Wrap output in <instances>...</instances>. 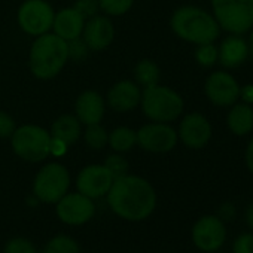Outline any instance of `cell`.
I'll return each instance as SVG.
<instances>
[{"instance_id": "cell-35", "label": "cell", "mask_w": 253, "mask_h": 253, "mask_svg": "<svg viewBox=\"0 0 253 253\" xmlns=\"http://www.w3.org/2000/svg\"><path fill=\"white\" fill-rule=\"evenodd\" d=\"M246 164H247L249 170L253 173V139H252V142L249 143L247 151H246Z\"/></svg>"}, {"instance_id": "cell-11", "label": "cell", "mask_w": 253, "mask_h": 253, "mask_svg": "<svg viewBox=\"0 0 253 253\" xmlns=\"http://www.w3.org/2000/svg\"><path fill=\"white\" fill-rule=\"evenodd\" d=\"M225 226L223 222L216 216L201 217L192 229V240L195 246L204 252L217 250L225 241Z\"/></svg>"}, {"instance_id": "cell-30", "label": "cell", "mask_w": 253, "mask_h": 253, "mask_svg": "<svg viewBox=\"0 0 253 253\" xmlns=\"http://www.w3.org/2000/svg\"><path fill=\"white\" fill-rule=\"evenodd\" d=\"M100 5H98V0H78L75 9L84 17V18H89L94 17L98 11Z\"/></svg>"}, {"instance_id": "cell-5", "label": "cell", "mask_w": 253, "mask_h": 253, "mask_svg": "<svg viewBox=\"0 0 253 253\" xmlns=\"http://www.w3.org/2000/svg\"><path fill=\"white\" fill-rule=\"evenodd\" d=\"M213 11L217 24L234 35L253 26V0H213Z\"/></svg>"}, {"instance_id": "cell-13", "label": "cell", "mask_w": 253, "mask_h": 253, "mask_svg": "<svg viewBox=\"0 0 253 253\" xmlns=\"http://www.w3.org/2000/svg\"><path fill=\"white\" fill-rule=\"evenodd\" d=\"M206 94L217 106H231L240 94L237 81L225 72H216L206 82Z\"/></svg>"}, {"instance_id": "cell-24", "label": "cell", "mask_w": 253, "mask_h": 253, "mask_svg": "<svg viewBox=\"0 0 253 253\" xmlns=\"http://www.w3.org/2000/svg\"><path fill=\"white\" fill-rule=\"evenodd\" d=\"M43 253H81V249L72 237L57 235L48 241Z\"/></svg>"}, {"instance_id": "cell-15", "label": "cell", "mask_w": 253, "mask_h": 253, "mask_svg": "<svg viewBox=\"0 0 253 253\" xmlns=\"http://www.w3.org/2000/svg\"><path fill=\"white\" fill-rule=\"evenodd\" d=\"M84 42L94 51H101L113 41V27L106 17H94L84 26Z\"/></svg>"}, {"instance_id": "cell-3", "label": "cell", "mask_w": 253, "mask_h": 253, "mask_svg": "<svg viewBox=\"0 0 253 253\" xmlns=\"http://www.w3.org/2000/svg\"><path fill=\"white\" fill-rule=\"evenodd\" d=\"M171 27L179 38L197 45L211 43L219 36L217 21L207 12L192 6L176 11L171 18Z\"/></svg>"}, {"instance_id": "cell-20", "label": "cell", "mask_w": 253, "mask_h": 253, "mask_svg": "<svg viewBox=\"0 0 253 253\" xmlns=\"http://www.w3.org/2000/svg\"><path fill=\"white\" fill-rule=\"evenodd\" d=\"M79 134H81L79 119L72 115H63L54 122L51 137H54L69 146L78 140Z\"/></svg>"}, {"instance_id": "cell-29", "label": "cell", "mask_w": 253, "mask_h": 253, "mask_svg": "<svg viewBox=\"0 0 253 253\" xmlns=\"http://www.w3.org/2000/svg\"><path fill=\"white\" fill-rule=\"evenodd\" d=\"M195 57H197V60H198L200 64H203V66H211L216 61V58H217V51H216V48L211 43H206V45H201L197 49Z\"/></svg>"}, {"instance_id": "cell-26", "label": "cell", "mask_w": 253, "mask_h": 253, "mask_svg": "<svg viewBox=\"0 0 253 253\" xmlns=\"http://www.w3.org/2000/svg\"><path fill=\"white\" fill-rule=\"evenodd\" d=\"M100 8L109 15H122L133 5V0H98Z\"/></svg>"}, {"instance_id": "cell-22", "label": "cell", "mask_w": 253, "mask_h": 253, "mask_svg": "<svg viewBox=\"0 0 253 253\" xmlns=\"http://www.w3.org/2000/svg\"><path fill=\"white\" fill-rule=\"evenodd\" d=\"M136 142H137V134L130 128H125V126L113 130L109 136L110 146L118 152L130 151L136 145Z\"/></svg>"}, {"instance_id": "cell-14", "label": "cell", "mask_w": 253, "mask_h": 253, "mask_svg": "<svg viewBox=\"0 0 253 253\" xmlns=\"http://www.w3.org/2000/svg\"><path fill=\"white\" fill-rule=\"evenodd\" d=\"M182 142L194 149L203 148L207 145L211 136V128L209 121L200 115V113H191L188 115L182 124H180V130H179Z\"/></svg>"}, {"instance_id": "cell-27", "label": "cell", "mask_w": 253, "mask_h": 253, "mask_svg": "<svg viewBox=\"0 0 253 253\" xmlns=\"http://www.w3.org/2000/svg\"><path fill=\"white\" fill-rule=\"evenodd\" d=\"M5 253H38V249L30 240L24 237H17L6 243Z\"/></svg>"}, {"instance_id": "cell-36", "label": "cell", "mask_w": 253, "mask_h": 253, "mask_svg": "<svg viewBox=\"0 0 253 253\" xmlns=\"http://www.w3.org/2000/svg\"><path fill=\"white\" fill-rule=\"evenodd\" d=\"M243 98L247 101H253V86L252 85H247L243 88Z\"/></svg>"}, {"instance_id": "cell-33", "label": "cell", "mask_w": 253, "mask_h": 253, "mask_svg": "<svg viewBox=\"0 0 253 253\" xmlns=\"http://www.w3.org/2000/svg\"><path fill=\"white\" fill-rule=\"evenodd\" d=\"M70 43H67L69 46V57H73V58H82L85 55V42L81 43L78 39H73V41H69Z\"/></svg>"}, {"instance_id": "cell-31", "label": "cell", "mask_w": 253, "mask_h": 253, "mask_svg": "<svg viewBox=\"0 0 253 253\" xmlns=\"http://www.w3.org/2000/svg\"><path fill=\"white\" fill-rule=\"evenodd\" d=\"M234 253H253V235L243 234L234 243Z\"/></svg>"}, {"instance_id": "cell-12", "label": "cell", "mask_w": 253, "mask_h": 253, "mask_svg": "<svg viewBox=\"0 0 253 253\" xmlns=\"http://www.w3.org/2000/svg\"><path fill=\"white\" fill-rule=\"evenodd\" d=\"M113 180V176L104 166H88L79 173L76 186L81 194L89 198H100L109 192Z\"/></svg>"}, {"instance_id": "cell-2", "label": "cell", "mask_w": 253, "mask_h": 253, "mask_svg": "<svg viewBox=\"0 0 253 253\" xmlns=\"http://www.w3.org/2000/svg\"><path fill=\"white\" fill-rule=\"evenodd\" d=\"M69 58V46L64 39L57 35H41L32 46L30 67L41 79L55 76Z\"/></svg>"}, {"instance_id": "cell-10", "label": "cell", "mask_w": 253, "mask_h": 253, "mask_svg": "<svg viewBox=\"0 0 253 253\" xmlns=\"http://www.w3.org/2000/svg\"><path fill=\"white\" fill-rule=\"evenodd\" d=\"M137 143L149 152H169L177 143V134L166 124H149L137 133Z\"/></svg>"}, {"instance_id": "cell-32", "label": "cell", "mask_w": 253, "mask_h": 253, "mask_svg": "<svg viewBox=\"0 0 253 253\" xmlns=\"http://www.w3.org/2000/svg\"><path fill=\"white\" fill-rule=\"evenodd\" d=\"M14 131H15L14 119L9 115L0 112V137H9L14 134Z\"/></svg>"}, {"instance_id": "cell-4", "label": "cell", "mask_w": 253, "mask_h": 253, "mask_svg": "<svg viewBox=\"0 0 253 253\" xmlns=\"http://www.w3.org/2000/svg\"><path fill=\"white\" fill-rule=\"evenodd\" d=\"M140 100L145 115L158 122L173 121L183 110L180 95L167 86H148L145 88Z\"/></svg>"}, {"instance_id": "cell-6", "label": "cell", "mask_w": 253, "mask_h": 253, "mask_svg": "<svg viewBox=\"0 0 253 253\" xmlns=\"http://www.w3.org/2000/svg\"><path fill=\"white\" fill-rule=\"evenodd\" d=\"M51 136L36 125H24L12 134L14 152L26 161H42L49 155Z\"/></svg>"}, {"instance_id": "cell-9", "label": "cell", "mask_w": 253, "mask_h": 253, "mask_svg": "<svg viewBox=\"0 0 253 253\" xmlns=\"http://www.w3.org/2000/svg\"><path fill=\"white\" fill-rule=\"evenodd\" d=\"M95 213V206L92 198L76 192L66 194L61 200L57 201V216L61 222L67 225H84Z\"/></svg>"}, {"instance_id": "cell-23", "label": "cell", "mask_w": 253, "mask_h": 253, "mask_svg": "<svg viewBox=\"0 0 253 253\" xmlns=\"http://www.w3.org/2000/svg\"><path fill=\"white\" fill-rule=\"evenodd\" d=\"M136 79L140 85H143L145 88L148 86H154L158 85V79H160V69L157 67L155 63L149 61V60H143L137 64L136 67Z\"/></svg>"}, {"instance_id": "cell-38", "label": "cell", "mask_w": 253, "mask_h": 253, "mask_svg": "<svg viewBox=\"0 0 253 253\" xmlns=\"http://www.w3.org/2000/svg\"><path fill=\"white\" fill-rule=\"evenodd\" d=\"M250 54H252V57H253V33H252V36H250Z\"/></svg>"}, {"instance_id": "cell-25", "label": "cell", "mask_w": 253, "mask_h": 253, "mask_svg": "<svg viewBox=\"0 0 253 253\" xmlns=\"http://www.w3.org/2000/svg\"><path fill=\"white\" fill-rule=\"evenodd\" d=\"M85 142L94 149H101L109 142V136L103 126H100L98 124H91L85 131Z\"/></svg>"}, {"instance_id": "cell-8", "label": "cell", "mask_w": 253, "mask_h": 253, "mask_svg": "<svg viewBox=\"0 0 253 253\" xmlns=\"http://www.w3.org/2000/svg\"><path fill=\"white\" fill-rule=\"evenodd\" d=\"M52 8L43 0H27L18 12V21L24 32L29 35H45L54 23Z\"/></svg>"}, {"instance_id": "cell-7", "label": "cell", "mask_w": 253, "mask_h": 253, "mask_svg": "<svg viewBox=\"0 0 253 253\" xmlns=\"http://www.w3.org/2000/svg\"><path fill=\"white\" fill-rule=\"evenodd\" d=\"M70 186V176L66 167L61 164H48L38 173L33 185L35 195L48 204L57 203L61 200Z\"/></svg>"}, {"instance_id": "cell-19", "label": "cell", "mask_w": 253, "mask_h": 253, "mask_svg": "<svg viewBox=\"0 0 253 253\" xmlns=\"http://www.w3.org/2000/svg\"><path fill=\"white\" fill-rule=\"evenodd\" d=\"M247 52H249V48L241 38L229 36L220 45L219 58L225 67H237L246 60Z\"/></svg>"}, {"instance_id": "cell-34", "label": "cell", "mask_w": 253, "mask_h": 253, "mask_svg": "<svg viewBox=\"0 0 253 253\" xmlns=\"http://www.w3.org/2000/svg\"><path fill=\"white\" fill-rule=\"evenodd\" d=\"M66 148L67 145H64L63 142L51 137V145H49V154H54V155H61L66 152Z\"/></svg>"}, {"instance_id": "cell-1", "label": "cell", "mask_w": 253, "mask_h": 253, "mask_svg": "<svg viewBox=\"0 0 253 253\" xmlns=\"http://www.w3.org/2000/svg\"><path fill=\"white\" fill-rule=\"evenodd\" d=\"M107 203L115 214L126 220H143L155 210L157 194L152 185L139 177L125 174L113 180Z\"/></svg>"}, {"instance_id": "cell-21", "label": "cell", "mask_w": 253, "mask_h": 253, "mask_svg": "<svg viewBox=\"0 0 253 253\" xmlns=\"http://www.w3.org/2000/svg\"><path fill=\"white\" fill-rule=\"evenodd\" d=\"M228 125L234 134L244 136L253 128V110L249 106L238 104L228 115Z\"/></svg>"}, {"instance_id": "cell-18", "label": "cell", "mask_w": 253, "mask_h": 253, "mask_svg": "<svg viewBox=\"0 0 253 253\" xmlns=\"http://www.w3.org/2000/svg\"><path fill=\"white\" fill-rule=\"evenodd\" d=\"M104 113V103L100 94L94 91H86L76 100V115L78 119L86 125L98 124Z\"/></svg>"}, {"instance_id": "cell-28", "label": "cell", "mask_w": 253, "mask_h": 253, "mask_svg": "<svg viewBox=\"0 0 253 253\" xmlns=\"http://www.w3.org/2000/svg\"><path fill=\"white\" fill-rule=\"evenodd\" d=\"M104 167L110 171V174L113 176V179H118V177H122L126 174V170H128V164L126 161L119 157V155H110L107 157L106 163H104Z\"/></svg>"}, {"instance_id": "cell-37", "label": "cell", "mask_w": 253, "mask_h": 253, "mask_svg": "<svg viewBox=\"0 0 253 253\" xmlns=\"http://www.w3.org/2000/svg\"><path fill=\"white\" fill-rule=\"evenodd\" d=\"M246 219L249 222V225L253 228V204L247 209V213H246Z\"/></svg>"}, {"instance_id": "cell-16", "label": "cell", "mask_w": 253, "mask_h": 253, "mask_svg": "<svg viewBox=\"0 0 253 253\" xmlns=\"http://www.w3.org/2000/svg\"><path fill=\"white\" fill-rule=\"evenodd\" d=\"M142 98V92L131 81L118 82L107 94V101L112 109L118 112H126L134 109Z\"/></svg>"}, {"instance_id": "cell-17", "label": "cell", "mask_w": 253, "mask_h": 253, "mask_svg": "<svg viewBox=\"0 0 253 253\" xmlns=\"http://www.w3.org/2000/svg\"><path fill=\"white\" fill-rule=\"evenodd\" d=\"M84 26H85V18L75 8L63 9L54 17V23H52L55 35L64 39L66 42L78 39L82 35Z\"/></svg>"}]
</instances>
